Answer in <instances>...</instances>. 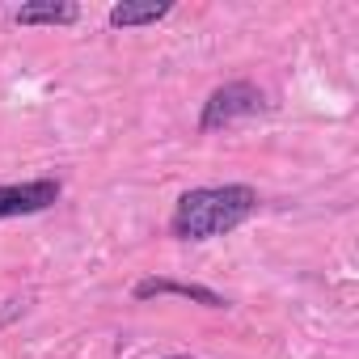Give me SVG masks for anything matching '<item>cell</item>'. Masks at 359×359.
I'll return each instance as SVG.
<instances>
[{
    "mask_svg": "<svg viewBox=\"0 0 359 359\" xmlns=\"http://www.w3.org/2000/svg\"><path fill=\"white\" fill-rule=\"evenodd\" d=\"M254 208H258V195L250 187H203L177 199L173 233L187 241H208V237L233 233Z\"/></svg>",
    "mask_w": 359,
    "mask_h": 359,
    "instance_id": "cell-1",
    "label": "cell"
},
{
    "mask_svg": "<svg viewBox=\"0 0 359 359\" xmlns=\"http://www.w3.org/2000/svg\"><path fill=\"white\" fill-rule=\"evenodd\" d=\"M60 199V182H22V187H0V220L9 216H34Z\"/></svg>",
    "mask_w": 359,
    "mask_h": 359,
    "instance_id": "cell-2",
    "label": "cell"
},
{
    "mask_svg": "<svg viewBox=\"0 0 359 359\" xmlns=\"http://www.w3.org/2000/svg\"><path fill=\"white\" fill-rule=\"evenodd\" d=\"M258 106H262V93H258L254 85H229V89H216V93H212V102H208L203 127L212 131V127L229 123L233 114H254Z\"/></svg>",
    "mask_w": 359,
    "mask_h": 359,
    "instance_id": "cell-3",
    "label": "cell"
},
{
    "mask_svg": "<svg viewBox=\"0 0 359 359\" xmlns=\"http://www.w3.org/2000/svg\"><path fill=\"white\" fill-rule=\"evenodd\" d=\"M135 296L140 300H148V296H187V300H203V304H224L216 292H208V287H191V283H165V279H148V283H140L135 287Z\"/></svg>",
    "mask_w": 359,
    "mask_h": 359,
    "instance_id": "cell-4",
    "label": "cell"
},
{
    "mask_svg": "<svg viewBox=\"0 0 359 359\" xmlns=\"http://www.w3.org/2000/svg\"><path fill=\"white\" fill-rule=\"evenodd\" d=\"M18 22H22V26H39V22H47V26H68V22H76V5H26V9L18 13Z\"/></svg>",
    "mask_w": 359,
    "mask_h": 359,
    "instance_id": "cell-5",
    "label": "cell"
},
{
    "mask_svg": "<svg viewBox=\"0 0 359 359\" xmlns=\"http://www.w3.org/2000/svg\"><path fill=\"white\" fill-rule=\"evenodd\" d=\"M165 13H169V5H114L110 26H148V22H161Z\"/></svg>",
    "mask_w": 359,
    "mask_h": 359,
    "instance_id": "cell-6",
    "label": "cell"
}]
</instances>
